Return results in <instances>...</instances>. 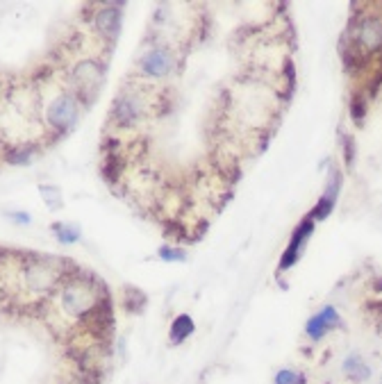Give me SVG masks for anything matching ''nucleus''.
Segmentation results:
<instances>
[{"label":"nucleus","instance_id":"obj_7","mask_svg":"<svg viewBox=\"0 0 382 384\" xmlns=\"http://www.w3.org/2000/svg\"><path fill=\"white\" fill-rule=\"evenodd\" d=\"M353 48L360 55H373L382 51V19L380 16H364L355 23Z\"/></svg>","mask_w":382,"mask_h":384},{"label":"nucleus","instance_id":"obj_3","mask_svg":"<svg viewBox=\"0 0 382 384\" xmlns=\"http://www.w3.org/2000/svg\"><path fill=\"white\" fill-rule=\"evenodd\" d=\"M83 116V103L73 91L57 94L46 107V125L57 134H69Z\"/></svg>","mask_w":382,"mask_h":384},{"label":"nucleus","instance_id":"obj_17","mask_svg":"<svg viewBox=\"0 0 382 384\" xmlns=\"http://www.w3.org/2000/svg\"><path fill=\"white\" fill-rule=\"evenodd\" d=\"M367 112H369V96L362 94V91H355L351 98V119L353 123L362 125L364 119H367Z\"/></svg>","mask_w":382,"mask_h":384},{"label":"nucleus","instance_id":"obj_5","mask_svg":"<svg viewBox=\"0 0 382 384\" xmlns=\"http://www.w3.org/2000/svg\"><path fill=\"white\" fill-rule=\"evenodd\" d=\"M105 78V64L98 60H85L73 67L71 71V85L73 94L80 98V103L92 105L101 91V82Z\"/></svg>","mask_w":382,"mask_h":384},{"label":"nucleus","instance_id":"obj_23","mask_svg":"<svg viewBox=\"0 0 382 384\" xmlns=\"http://www.w3.org/2000/svg\"><path fill=\"white\" fill-rule=\"evenodd\" d=\"M369 312L373 314V321H376V332L382 337V300H376L369 305Z\"/></svg>","mask_w":382,"mask_h":384},{"label":"nucleus","instance_id":"obj_11","mask_svg":"<svg viewBox=\"0 0 382 384\" xmlns=\"http://www.w3.org/2000/svg\"><path fill=\"white\" fill-rule=\"evenodd\" d=\"M341 373H344V378L353 384H364L373 378L371 364L360 353H351L344 357V362H341Z\"/></svg>","mask_w":382,"mask_h":384},{"label":"nucleus","instance_id":"obj_21","mask_svg":"<svg viewBox=\"0 0 382 384\" xmlns=\"http://www.w3.org/2000/svg\"><path fill=\"white\" fill-rule=\"evenodd\" d=\"M319 314L323 316V321L328 323V328H330V330L341 328V314L337 312V307L326 305V307H321V309H319Z\"/></svg>","mask_w":382,"mask_h":384},{"label":"nucleus","instance_id":"obj_22","mask_svg":"<svg viewBox=\"0 0 382 384\" xmlns=\"http://www.w3.org/2000/svg\"><path fill=\"white\" fill-rule=\"evenodd\" d=\"M341 146H344V162H346V166L353 168V164H355V152H357L355 139L353 137H344V139H341Z\"/></svg>","mask_w":382,"mask_h":384},{"label":"nucleus","instance_id":"obj_12","mask_svg":"<svg viewBox=\"0 0 382 384\" xmlns=\"http://www.w3.org/2000/svg\"><path fill=\"white\" fill-rule=\"evenodd\" d=\"M37 155H39V146L35 141H23V143L10 146L3 157L10 166H28L37 159Z\"/></svg>","mask_w":382,"mask_h":384},{"label":"nucleus","instance_id":"obj_8","mask_svg":"<svg viewBox=\"0 0 382 384\" xmlns=\"http://www.w3.org/2000/svg\"><path fill=\"white\" fill-rule=\"evenodd\" d=\"M341 184H344V173L332 166L330 173H328V180H326V189H323V195L319 198V202L312 207V211L307 214V218H312L314 223H321V220H326L332 211L337 207V200H339V191H341Z\"/></svg>","mask_w":382,"mask_h":384},{"label":"nucleus","instance_id":"obj_16","mask_svg":"<svg viewBox=\"0 0 382 384\" xmlns=\"http://www.w3.org/2000/svg\"><path fill=\"white\" fill-rule=\"evenodd\" d=\"M39 193L51 211H60L64 207V193L57 184H39Z\"/></svg>","mask_w":382,"mask_h":384},{"label":"nucleus","instance_id":"obj_4","mask_svg":"<svg viewBox=\"0 0 382 384\" xmlns=\"http://www.w3.org/2000/svg\"><path fill=\"white\" fill-rule=\"evenodd\" d=\"M64 277V266L57 259L51 257H32L23 266V284L26 289L32 293H44V291H53L57 284L62 282Z\"/></svg>","mask_w":382,"mask_h":384},{"label":"nucleus","instance_id":"obj_19","mask_svg":"<svg viewBox=\"0 0 382 384\" xmlns=\"http://www.w3.org/2000/svg\"><path fill=\"white\" fill-rule=\"evenodd\" d=\"M157 257L162 259V261H166V264H182V261H186V250L184 248H180V246H162L159 250H157Z\"/></svg>","mask_w":382,"mask_h":384},{"label":"nucleus","instance_id":"obj_1","mask_svg":"<svg viewBox=\"0 0 382 384\" xmlns=\"http://www.w3.org/2000/svg\"><path fill=\"white\" fill-rule=\"evenodd\" d=\"M107 298L103 282H87L83 275L69 277L67 284L60 287V309L73 321L87 323L96 309H98Z\"/></svg>","mask_w":382,"mask_h":384},{"label":"nucleus","instance_id":"obj_20","mask_svg":"<svg viewBox=\"0 0 382 384\" xmlns=\"http://www.w3.org/2000/svg\"><path fill=\"white\" fill-rule=\"evenodd\" d=\"M273 384H305L303 373H298L294 369H280L275 373Z\"/></svg>","mask_w":382,"mask_h":384},{"label":"nucleus","instance_id":"obj_24","mask_svg":"<svg viewBox=\"0 0 382 384\" xmlns=\"http://www.w3.org/2000/svg\"><path fill=\"white\" fill-rule=\"evenodd\" d=\"M5 216L16 225H30L32 223V216L28 214V211H5Z\"/></svg>","mask_w":382,"mask_h":384},{"label":"nucleus","instance_id":"obj_6","mask_svg":"<svg viewBox=\"0 0 382 384\" xmlns=\"http://www.w3.org/2000/svg\"><path fill=\"white\" fill-rule=\"evenodd\" d=\"M175 53L171 51L168 46H162V44H153L150 48H146V51L139 55V60H137V71H139V76L148 78V80H164L168 78L171 73L175 71Z\"/></svg>","mask_w":382,"mask_h":384},{"label":"nucleus","instance_id":"obj_25","mask_svg":"<svg viewBox=\"0 0 382 384\" xmlns=\"http://www.w3.org/2000/svg\"><path fill=\"white\" fill-rule=\"evenodd\" d=\"M380 384H382V378H380Z\"/></svg>","mask_w":382,"mask_h":384},{"label":"nucleus","instance_id":"obj_15","mask_svg":"<svg viewBox=\"0 0 382 384\" xmlns=\"http://www.w3.org/2000/svg\"><path fill=\"white\" fill-rule=\"evenodd\" d=\"M51 232L62 246H73V243H78L83 239V230H80L76 223H64V220H55L51 225Z\"/></svg>","mask_w":382,"mask_h":384},{"label":"nucleus","instance_id":"obj_18","mask_svg":"<svg viewBox=\"0 0 382 384\" xmlns=\"http://www.w3.org/2000/svg\"><path fill=\"white\" fill-rule=\"evenodd\" d=\"M328 332H330L328 323L323 321V316H321L319 312L307 318V323H305V334H307V337H310L312 341H321Z\"/></svg>","mask_w":382,"mask_h":384},{"label":"nucleus","instance_id":"obj_9","mask_svg":"<svg viewBox=\"0 0 382 384\" xmlns=\"http://www.w3.org/2000/svg\"><path fill=\"white\" fill-rule=\"evenodd\" d=\"M314 227H316V223L312 218H307V216L296 225V230L291 232V239L287 243V250H284L282 257H280V266H278L280 271H289L291 266L298 264V259L303 257V252H305L307 241L312 239Z\"/></svg>","mask_w":382,"mask_h":384},{"label":"nucleus","instance_id":"obj_13","mask_svg":"<svg viewBox=\"0 0 382 384\" xmlns=\"http://www.w3.org/2000/svg\"><path fill=\"white\" fill-rule=\"evenodd\" d=\"M196 332V323L189 314H177L173 321H171L168 328V341L171 346H182V343Z\"/></svg>","mask_w":382,"mask_h":384},{"label":"nucleus","instance_id":"obj_10","mask_svg":"<svg viewBox=\"0 0 382 384\" xmlns=\"http://www.w3.org/2000/svg\"><path fill=\"white\" fill-rule=\"evenodd\" d=\"M121 23H123V5H101L98 12L94 14V28L107 44H114L119 39Z\"/></svg>","mask_w":382,"mask_h":384},{"label":"nucleus","instance_id":"obj_14","mask_svg":"<svg viewBox=\"0 0 382 384\" xmlns=\"http://www.w3.org/2000/svg\"><path fill=\"white\" fill-rule=\"evenodd\" d=\"M146 302H148V298H146V293L141 289L137 287H123V291H121V307L125 309L128 314H141L146 309Z\"/></svg>","mask_w":382,"mask_h":384},{"label":"nucleus","instance_id":"obj_2","mask_svg":"<svg viewBox=\"0 0 382 384\" xmlns=\"http://www.w3.org/2000/svg\"><path fill=\"white\" fill-rule=\"evenodd\" d=\"M148 112V101L144 98L139 89H123L114 96L112 110H110V123L121 130H130L137 123H141Z\"/></svg>","mask_w":382,"mask_h":384}]
</instances>
